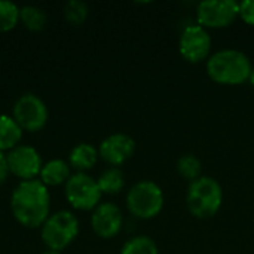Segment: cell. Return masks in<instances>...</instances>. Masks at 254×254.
<instances>
[{"mask_svg": "<svg viewBox=\"0 0 254 254\" xmlns=\"http://www.w3.org/2000/svg\"><path fill=\"white\" fill-rule=\"evenodd\" d=\"M10 211L21 226L28 229L42 228L51 214L49 189L37 179L19 182L10 195Z\"/></svg>", "mask_w": 254, "mask_h": 254, "instance_id": "obj_1", "label": "cell"}, {"mask_svg": "<svg viewBox=\"0 0 254 254\" xmlns=\"http://www.w3.org/2000/svg\"><path fill=\"white\" fill-rule=\"evenodd\" d=\"M253 65L249 57L237 49H223L207 61V74L220 85H241L250 79Z\"/></svg>", "mask_w": 254, "mask_h": 254, "instance_id": "obj_2", "label": "cell"}, {"mask_svg": "<svg viewBox=\"0 0 254 254\" xmlns=\"http://www.w3.org/2000/svg\"><path fill=\"white\" fill-rule=\"evenodd\" d=\"M188 208L198 219H210L217 214L223 202V190L211 177H199L192 182L186 195Z\"/></svg>", "mask_w": 254, "mask_h": 254, "instance_id": "obj_3", "label": "cell"}, {"mask_svg": "<svg viewBox=\"0 0 254 254\" xmlns=\"http://www.w3.org/2000/svg\"><path fill=\"white\" fill-rule=\"evenodd\" d=\"M79 229L77 217L68 210H60L49 214L46 222L42 225L40 238L48 250L61 253L77 238Z\"/></svg>", "mask_w": 254, "mask_h": 254, "instance_id": "obj_4", "label": "cell"}, {"mask_svg": "<svg viewBox=\"0 0 254 254\" xmlns=\"http://www.w3.org/2000/svg\"><path fill=\"white\" fill-rule=\"evenodd\" d=\"M127 208L132 216L143 220L156 217L164 208L162 189L149 180L138 182L128 190Z\"/></svg>", "mask_w": 254, "mask_h": 254, "instance_id": "obj_5", "label": "cell"}, {"mask_svg": "<svg viewBox=\"0 0 254 254\" xmlns=\"http://www.w3.org/2000/svg\"><path fill=\"white\" fill-rule=\"evenodd\" d=\"M64 195L67 202L79 211H91L100 205L101 190L97 180L86 173H76L64 185Z\"/></svg>", "mask_w": 254, "mask_h": 254, "instance_id": "obj_6", "label": "cell"}, {"mask_svg": "<svg viewBox=\"0 0 254 254\" xmlns=\"http://www.w3.org/2000/svg\"><path fill=\"white\" fill-rule=\"evenodd\" d=\"M12 118L22 131L37 132L48 124L49 112L45 101L34 94H22L13 104Z\"/></svg>", "mask_w": 254, "mask_h": 254, "instance_id": "obj_7", "label": "cell"}, {"mask_svg": "<svg viewBox=\"0 0 254 254\" xmlns=\"http://www.w3.org/2000/svg\"><path fill=\"white\" fill-rule=\"evenodd\" d=\"M240 16V3L235 0H204L196 7L198 25L204 28H223Z\"/></svg>", "mask_w": 254, "mask_h": 254, "instance_id": "obj_8", "label": "cell"}, {"mask_svg": "<svg viewBox=\"0 0 254 254\" xmlns=\"http://www.w3.org/2000/svg\"><path fill=\"white\" fill-rule=\"evenodd\" d=\"M9 173L21 182L36 180L40 174L43 161L37 149L27 144H19L6 153Z\"/></svg>", "mask_w": 254, "mask_h": 254, "instance_id": "obj_9", "label": "cell"}, {"mask_svg": "<svg viewBox=\"0 0 254 254\" xmlns=\"http://www.w3.org/2000/svg\"><path fill=\"white\" fill-rule=\"evenodd\" d=\"M179 51L182 57L189 63L204 61L211 51V37L207 28L198 24L188 25L180 34Z\"/></svg>", "mask_w": 254, "mask_h": 254, "instance_id": "obj_10", "label": "cell"}, {"mask_svg": "<svg viewBox=\"0 0 254 254\" xmlns=\"http://www.w3.org/2000/svg\"><path fill=\"white\" fill-rule=\"evenodd\" d=\"M124 225L122 211L113 202L100 204L91 216V228L94 234L103 240L115 238Z\"/></svg>", "mask_w": 254, "mask_h": 254, "instance_id": "obj_11", "label": "cell"}, {"mask_svg": "<svg viewBox=\"0 0 254 254\" xmlns=\"http://www.w3.org/2000/svg\"><path fill=\"white\" fill-rule=\"evenodd\" d=\"M135 152V141L122 132L112 134L106 137L98 147V156L112 167H119L125 164Z\"/></svg>", "mask_w": 254, "mask_h": 254, "instance_id": "obj_12", "label": "cell"}, {"mask_svg": "<svg viewBox=\"0 0 254 254\" xmlns=\"http://www.w3.org/2000/svg\"><path fill=\"white\" fill-rule=\"evenodd\" d=\"M39 180L46 188H55L65 185L67 180L71 177V168L67 161L64 159H51L43 164L42 171L39 174Z\"/></svg>", "mask_w": 254, "mask_h": 254, "instance_id": "obj_13", "label": "cell"}, {"mask_svg": "<svg viewBox=\"0 0 254 254\" xmlns=\"http://www.w3.org/2000/svg\"><path fill=\"white\" fill-rule=\"evenodd\" d=\"M98 158V149L89 143H79L68 153V165L77 173H85L97 164Z\"/></svg>", "mask_w": 254, "mask_h": 254, "instance_id": "obj_14", "label": "cell"}, {"mask_svg": "<svg viewBox=\"0 0 254 254\" xmlns=\"http://www.w3.org/2000/svg\"><path fill=\"white\" fill-rule=\"evenodd\" d=\"M22 132L24 131L12 116L0 115V152H10L19 146Z\"/></svg>", "mask_w": 254, "mask_h": 254, "instance_id": "obj_15", "label": "cell"}, {"mask_svg": "<svg viewBox=\"0 0 254 254\" xmlns=\"http://www.w3.org/2000/svg\"><path fill=\"white\" fill-rule=\"evenodd\" d=\"M46 12L33 4H25L19 7V22L30 31H42L46 27Z\"/></svg>", "mask_w": 254, "mask_h": 254, "instance_id": "obj_16", "label": "cell"}, {"mask_svg": "<svg viewBox=\"0 0 254 254\" xmlns=\"http://www.w3.org/2000/svg\"><path fill=\"white\" fill-rule=\"evenodd\" d=\"M97 183H98V188H100L101 193L116 195L125 186V176L119 168L110 167V168H107L106 171L101 173V176L97 179Z\"/></svg>", "mask_w": 254, "mask_h": 254, "instance_id": "obj_17", "label": "cell"}, {"mask_svg": "<svg viewBox=\"0 0 254 254\" xmlns=\"http://www.w3.org/2000/svg\"><path fill=\"white\" fill-rule=\"evenodd\" d=\"M121 254H159V250L152 238L146 235H138L128 240L122 246Z\"/></svg>", "mask_w": 254, "mask_h": 254, "instance_id": "obj_18", "label": "cell"}, {"mask_svg": "<svg viewBox=\"0 0 254 254\" xmlns=\"http://www.w3.org/2000/svg\"><path fill=\"white\" fill-rule=\"evenodd\" d=\"M19 24V6L0 0V33H7Z\"/></svg>", "mask_w": 254, "mask_h": 254, "instance_id": "obj_19", "label": "cell"}, {"mask_svg": "<svg viewBox=\"0 0 254 254\" xmlns=\"http://www.w3.org/2000/svg\"><path fill=\"white\" fill-rule=\"evenodd\" d=\"M64 18L71 25H82L89 13L88 4L82 0H70L64 4L63 9Z\"/></svg>", "mask_w": 254, "mask_h": 254, "instance_id": "obj_20", "label": "cell"}, {"mask_svg": "<svg viewBox=\"0 0 254 254\" xmlns=\"http://www.w3.org/2000/svg\"><path fill=\"white\" fill-rule=\"evenodd\" d=\"M177 170H179V174L189 180L190 183L198 180L201 177V170H202V165H201V161L193 156V155H185L179 159L177 162Z\"/></svg>", "mask_w": 254, "mask_h": 254, "instance_id": "obj_21", "label": "cell"}, {"mask_svg": "<svg viewBox=\"0 0 254 254\" xmlns=\"http://www.w3.org/2000/svg\"><path fill=\"white\" fill-rule=\"evenodd\" d=\"M240 18L246 24L254 25V0H244L240 3Z\"/></svg>", "mask_w": 254, "mask_h": 254, "instance_id": "obj_22", "label": "cell"}, {"mask_svg": "<svg viewBox=\"0 0 254 254\" xmlns=\"http://www.w3.org/2000/svg\"><path fill=\"white\" fill-rule=\"evenodd\" d=\"M9 167H7V159H6V153L0 152V185H3L7 177H9Z\"/></svg>", "mask_w": 254, "mask_h": 254, "instance_id": "obj_23", "label": "cell"}, {"mask_svg": "<svg viewBox=\"0 0 254 254\" xmlns=\"http://www.w3.org/2000/svg\"><path fill=\"white\" fill-rule=\"evenodd\" d=\"M42 254H61V253H60V252H55V250H48V249H46V250H45Z\"/></svg>", "mask_w": 254, "mask_h": 254, "instance_id": "obj_24", "label": "cell"}, {"mask_svg": "<svg viewBox=\"0 0 254 254\" xmlns=\"http://www.w3.org/2000/svg\"><path fill=\"white\" fill-rule=\"evenodd\" d=\"M249 80H250L252 86L254 88V67H253V70H252V74H250V79H249Z\"/></svg>", "mask_w": 254, "mask_h": 254, "instance_id": "obj_25", "label": "cell"}]
</instances>
